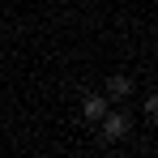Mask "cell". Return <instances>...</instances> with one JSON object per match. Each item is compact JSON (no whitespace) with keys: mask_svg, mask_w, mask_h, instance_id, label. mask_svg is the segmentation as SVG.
Instances as JSON below:
<instances>
[{"mask_svg":"<svg viewBox=\"0 0 158 158\" xmlns=\"http://www.w3.org/2000/svg\"><path fill=\"white\" fill-rule=\"evenodd\" d=\"M128 132H132V115L120 111V107H107V115L98 120V137L103 141H124Z\"/></svg>","mask_w":158,"mask_h":158,"instance_id":"6da1fadb","label":"cell"},{"mask_svg":"<svg viewBox=\"0 0 158 158\" xmlns=\"http://www.w3.org/2000/svg\"><path fill=\"white\" fill-rule=\"evenodd\" d=\"M107 107H111V98H107V94H90V90H85V98H81V115H85L90 124H98V120H103Z\"/></svg>","mask_w":158,"mask_h":158,"instance_id":"7a4b0ae2","label":"cell"},{"mask_svg":"<svg viewBox=\"0 0 158 158\" xmlns=\"http://www.w3.org/2000/svg\"><path fill=\"white\" fill-rule=\"evenodd\" d=\"M128 94H132V77H124V73H111L107 77V98L111 103H124Z\"/></svg>","mask_w":158,"mask_h":158,"instance_id":"3957f363","label":"cell"},{"mask_svg":"<svg viewBox=\"0 0 158 158\" xmlns=\"http://www.w3.org/2000/svg\"><path fill=\"white\" fill-rule=\"evenodd\" d=\"M145 115L158 124V94H150V98H145Z\"/></svg>","mask_w":158,"mask_h":158,"instance_id":"277c9868","label":"cell"}]
</instances>
